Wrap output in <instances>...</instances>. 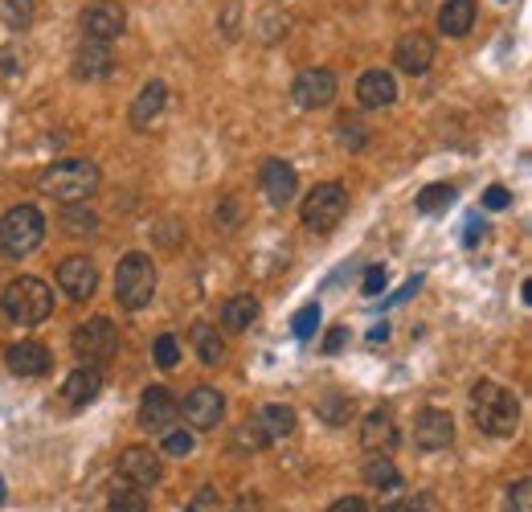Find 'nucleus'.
<instances>
[{"label": "nucleus", "instance_id": "obj_1", "mask_svg": "<svg viewBox=\"0 0 532 512\" xmlns=\"http://www.w3.org/2000/svg\"><path fill=\"white\" fill-rule=\"evenodd\" d=\"M471 418L483 435L492 439H512L516 426H520V402L508 386H500V381H475L471 390Z\"/></svg>", "mask_w": 532, "mask_h": 512}, {"label": "nucleus", "instance_id": "obj_2", "mask_svg": "<svg viewBox=\"0 0 532 512\" xmlns=\"http://www.w3.org/2000/svg\"><path fill=\"white\" fill-rule=\"evenodd\" d=\"M99 164L95 160H86V156H66L58 164H50L46 173H41V193L62 201V205H78L86 197H95L99 193Z\"/></svg>", "mask_w": 532, "mask_h": 512}, {"label": "nucleus", "instance_id": "obj_3", "mask_svg": "<svg viewBox=\"0 0 532 512\" xmlns=\"http://www.w3.org/2000/svg\"><path fill=\"white\" fill-rule=\"evenodd\" d=\"M0 308H5V316L13 324L37 328V324H46L50 312H54V287L46 279H37V275H21L0 291Z\"/></svg>", "mask_w": 532, "mask_h": 512}, {"label": "nucleus", "instance_id": "obj_4", "mask_svg": "<svg viewBox=\"0 0 532 512\" xmlns=\"http://www.w3.org/2000/svg\"><path fill=\"white\" fill-rule=\"evenodd\" d=\"M115 300L127 312H140V308H148L156 300V263H152V254H144V250L123 254L119 267H115Z\"/></svg>", "mask_w": 532, "mask_h": 512}, {"label": "nucleus", "instance_id": "obj_5", "mask_svg": "<svg viewBox=\"0 0 532 512\" xmlns=\"http://www.w3.org/2000/svg\"><path fill=\"white\" fill-rule=\"evenodd\" d=\"M41 242H46V213L37 205H13L5 218H0V250L9 259H25Z\"/></svg>", "mask_w": 532, "mask_h": 512}, {"label": "nucleus", "instance_id": "obj_6", "mask_svg": "<svg viewBox=\"0 0 532 512\" xmlns=\"http://www.w3.org/2000/svg\"><path fill=\"white\" fill-rule=\"evenodd\" d=\"M119 328H115V320H107V316H91L86 324H78L74 332H70V349H74V357H78V365H107V361H115V353H119Z\"/></svg>", "mask_w": 532, "mask_h": 512}, {"label": "nucleus", "instance_id": "obj_7", "mask_svg": "<svg viewBox=\"0 0 532 512\" xmlns=\"http://www.w3.org/2000/svg\"><path fill=\"white\" fill-rule=\"evenodd\" d=\"M344 213H348V189L336 185V181H324V185H316L312 193L303 197L299 222L307 230H316V234H328V230H336L344 222Z\"/></svg>", "mask_w": 532, "mask_h": 512}, {"label": "nucleus", "instance_id": "obj_8", "mask_svg": "<svg viewBox=\"0 0 532 512\" xmlns=\"http://www.w3.org/2000/svg\"><path fill=\"white\" fill-rule=\"evenodd\" d=\"M78 25H82V41L111 46V41L123 37V29H127V9L119 0H91V5L78 13Z\"/></svg>", "mask_w": 532, "mask_h": 512}, {"label": "nucleus", "instance_id": "obj_9", "mask_svg": "<svg viewBox=\"0 0 532 512\" xmlns=\"http://www.w3.org/2000/svg\"><path fill=\"white\" fill-rule=\"evenodd\" d=\"M336 91H340V82H336V74L328 66H307L291 82V99L303 111H324V107H332Z\"/></svg>", "mask_w": 532, "mask_h": 512}, {"label": "nucleus", "instance_id": "obj_10", "mask_svg": "<svg viewBox=\"0 0 532 512\" xmlns=\"http://www.w3.org/2000/svg\"><path fill=\"white\" fill-rule=\"evenodd\" d=\"M160 476H164L160 451L136 443V447H127V451L119 455V480H123V484L140 488V492H152V488L160 484Z\"/></svg>", "mask_w": 532, "mask_h": 512}, {"label": "nucleus", "instance_id": "obj_11", "mask_svg": "<svg viewBox=\"0 0 532 512\" xmlns=\"http://www.w3.org/2000/svg\"><path fill=\"white\" fill-rule=\"evenodd\" d=\"M58 287L66 291V300L86 304L99 287V267L86 259V254H70V259H62V267H58Z\"/></svg>", "mask_w": 532, "mask_h": 512}, {"label": "nucleus", "instance_id": "obj_12", "mask_svg": "<svg viewBox=\"0 0 532 512\" xmlns=\"http://www.w3.org/2000/svg\"><path fill=\"white\" fill-rule=\"evenodd\" d=\"M434 37H426L422 29H410V33H402L397 37V46H393V66L402 70V74H426L430 66H434Z\"/></svg>", "mask_w": 532, "mask_h": 512}, {"label": "nucleus", "instance_id": "obj_13", "mask_svg": "<svg viewBox=\"0 0 532 512\" xmlns=\"http://www.w3.org/2000/svg\"><path fill=\"white\" fill-rule=\"evenodd\" d=\"M414 443L422 451H447L455 443V418L447 410H438V406L418 410V418H414Z\"/></svg>", "mask_w": 532, "mask_h": 512}, {"label": "nucleus", "instance_id": "obj_14", "mask_svg": "<svg viewBox=\"0 0 532 512\" xmlns=\"http://www.w3.org/2000/svg\"><path fill=\"white\" fill-rule=\"evenodd\" d=\"M258 189H262L266 201L279 205V209L291 205V201H295V189H299L295 164H287V160H266L262 173H258Z\"/></svg>", "mask_w": 532, "mask_h": 512}, {"label": "nucleus", "instance_id": "obj_15", "mask_svg": "<svg viewBox=\"0 0 532 512\" xmlns=\"http://www.w3.org/2000/svg\"><path fill=\"white\" fill-rule=\"evenodd\" d=\"M185 422L193 426V431H213V426L221 422V414H226V398H221L213 386H193L185 394Z\"/></svg>", "mask_w": 532, "mask_h": 512}, {"label": "nucleus", "instance_id": "obj_16", "mask_svg": "<svg viewBox=\"0 0 532 512\" xmlns=\"http://www.w3.org/2000/svg\"><path fill=\"white\" fill-rule=\"evenodd\" d=\"M361 480L381 496L385 508H393L397 496H402V472H397V463H393L389 455H369V459L361 463Z\"/></svg>", "mask_w": 532, "mask_h": 512}, {"label": "nucleus", "instance_id": "obj_17", "mask_svg": "<svg viewBox=\"0 0 532 512\" xmlns=\"http://www.w3.org/2000/svg\"><path fill=\"white\" fill-rule=\"evenodd\" d=\"M70 70L78 82H103L115 74V54H111V46H99V41H82L74 50Z\"/></svg>", "mask_w": 532, "mask_h": 512}, {"label": "nucleus", "instance_id": "obj_18", "mask_svg": "<svg viewBox=\"0 0 532 512\" xmlns=\"http://www.w3.org/2000/svg\"><path fill=\"white\" fill-rule=\"evenodd\" d=\"M176 414H181V402H176L164 386H148L144 390V398H140V426H144V431H168V426H172V418Z\"/></svg>", "mask_w": 532, "mask_h": 512}, {"label": "nucleus", "instance_id": "obj_19", "mask_svg": "<svg viewBox=\"0 0 532 512\" xmlns=\"http://www.w3.org/2000/svg\"><path fill=\"white\" fill-rule=\"evenodd\" d=\"M107 386V373L99 365H78L70 377H66V386H62V402L82 410V406H91Z\"/></svg>", "mask_w": 532, "mask_h": 512}, {"label": "nucleus", "instance_id": "obj_20", "mask_svg": "<svg viewBox=\"0 0 532 512\" xmlns=\"http://www.w3.org/2000/svg\"><path fill=\"white\" fill-rule=\"evenodd\" d=\"M357 103L369 107V111H381V107H393L397 103V78L389 70H365L357 78Z\"/></svg>", "mask_w": 532, "mask_h": 512}, {"label": "nucleus", "instance_id": "obj_21", "mask_svg": "<svg viewBox=\"0 0 532 512\" xmlns=\"http://www.w3.org/2000/svg\"><path fill=\"white\" fill-rule=\"evenodd\" d=\"M397 439L402 435H397V422H393L389 410H373V414L361 418V447L369 455H389L397 447Z\"/></svg>", "mask_w": 532, "mask_h": 512}, {"label": "nucleus", "instance_id": "obj_22", "mask_svg": "<svg viewBox=\"0 0 532 512\" xmlns=\"http://www.w3.org/2000/svg\"><path fill=\"white\" fill-rule=\"evenodd\" d=\"M50 349L41 345V340H21V345H9L5 349V365L9 373L17 377H41V373H50Z\"/></svg>", "mask_w": 532, "mask_h": 512}, {"label": "nucleus", "instance_id": "obj_23", "mask_svg": "<svg viewBox=\"0 0 532 512\" xmlns=\"http://www.w3.org/2000/svg\"><path fill=\"white\" fill-rule=\"evenodd\" d=\"M254 431L262 435V443L271 447V443H283L287 435H295V410L283 406V402H271V406H262L254 418Z\"/></svg>", "mask_w": 532, "mask_h": 512}, {"label": "nucleus", "instance_id": "obj_24", "mask_svg": "<svg viewBox=\"0 0 532 512\" xmlns=\"http://www.w3.org/2000/svg\"><path fill=\"white\" fill-rule=\"evenodd\" d=\"M164 103H168V87L160 78H152L148 87L136 95V103H131V111H127V123L136 127V132H148V127L160 119V111H164Z\"/></svg>", "mask_w": 532, "mask_h": 512}, {"label": "nucleus", "instance_id": "obj_25", "mask_svg": "<svg viewBox=\"0 0 532 512\" xmlns=\"http://www.w3.org/2000/svg\"><path fill=\"white\" fill-rule=\"evenodd\" d=\"M475 17H479L475 0H447V5L438 9V33L442 37H467Z\"/></svg>", "mask_w": 532, "mask_h": 512}, {"label": "nucleus", "instance_id": "obj_26", "mask_svg": "<svg viewBox=\"0 0 532 512\" xmlns=\"http://www.w3.org/2000/svg\"><path fill=\"white\" fill-rule=\"evenodd\" d=\"M189 340H193V353H197L201 365H221V361H226V340L217 336L213 324L197 320V324L189 328Z\"/></svg>", "mask_w": 532, "mask_h": 512}, {"label": "nucleus", "instance_id": "obj_27", "mask_svg": "<svg viewBox=\"0 0 532 512\" xmlns=\"http://www.w3.org/2000/svg\"><path fill=\"white\" fill-rule=\"evenodd\" d=\"M258 300L254 295H234V300H226L221 304V328L226 332H246L254 320H258Z\"/></svg>", "mask_w": 532, "mask_h": 512}, {"label": "nucleus", "instance_id": "obj_28", "mask_svg": "<svg viewBox=\"0 0 532 512\" xmlns=\"http://www.w3.org/2000/svg\"><path fill=\"white\" fill-rule=\"evenodd\" d=\"M58 222H62V234H70V238H95L99 234V213L86 209V201L66 205Z\"/></svg>", "mask_w": 532, "mask_h": 512}, {"label": "nucleus", "instance_id": "obj_29", "mask_svg": "<svg viewBox=\"0 0 532 512\" xmlns=\"http://www.w3.org/2000/svg\"><path fill=\"white\" fill-rule=\"evenodd\" d=\"M316 410H320V418H324L328 426H344V422H352V414H357L352 398H344V394H324V398L316 402Z\"/></svg>", "mask_w": 532, "mask_h": 512}, {"label": "nucleus", "instance_id": "obj_30", "mask_svg": "<svg viewBox=\"0 0 532 512\" xmlns=\"http://www.w3.org/2000/svg\"><path fill=\"white\" fill-rule=\"evenodd\" d=\"M33 13H37V0H0V17L13 33H25L33 25Z\"/></svg>", "mask_w": 532, "mask_h": 512}, {"label": "nucleus", "instance_id": "obj_31", "mask_svg": "<svg viewBox=\"0 0 532 512\" xmlns=\"http://www.w3.org/2000/svg\"><path fill=\"white\" fill-rule=\"evenodd\" d=\"M160 451H164V455H172V459H189V455L197 451V439H193L189 426H168Z\"/></svg>", "mask_w": 532, "mask_h": 512}, {"label": "nucleus", "instance_id": "obj_32", "mask_svg": "<svg viewBox=\"0 0 532 512\" xmlns=\"http://www.w3.org/2000/svg\"><path fill=\"white\" fill-rule=\"evenodd\" d=\"M107 512H148V492L131 488V484H119L107 500Z\"/></svg>", "mask_w": 532, "mask_h": 512}, {"label": "nucleus", "instance_id": "obj_33", "mask_svg": "<svg viewBox=\"0 0 532 512\" xmlns=\"http://www.w3.org/2000/svg\"><path fill=\"white\" fill-rule=\"evenodd\" d=\"M451 201H455V185H426V189L418 193L414 209H418V213H438V209H447Z\"/></svg>", "mask_w": 532, "mask_h": 512}, {"label": "nucleus", "instance_id": "obj_34", "mask_svg": "<svg viewBox=\"0 0 532 512\" xmlns=\"http://www.w3.org/2000/svg\"><path fill=\"white\" fill-rule=\"evenodd\" d=\"M320 320H324L320 304H303V308L295 312V320H291V332H295L299 340H312V336H316V328H320Z\"/></svg>", "mask_w": 532, "mask_h": 512}, {"label": "nucleus", "instance_id": "obj_35", "mask_svg": "<svg viewBox=\"0 0 532 512\" xmlns=\"http://www.w3.org/2000/svg\"><path fill=\"white\" fill-rule=\"evenodd\" d=\"M152 357H156V365H160V369H176V365H181V340H176L172 332L156 336V345H152Z\"/></svg>", "mask_w": 532, "mask_h": 512}, {"label": "nucleus", "instance_id": "obj_36", "mask_svg": "<svg viewBox=\"0 0 532 512\" xmlns=\"http://www.w3.org/2000/svg\"><path fill=\"white\" fill-rule=\"evenodd\" d=\"M336 140L340 144H348V152H361L365 144H369V132H365V123L361 119H340V127H336Z\"/></svg>", "mask_w": 532, "mask_h": 512}, {"label": "nucleus", "instance_id": "obj_37", "mask_svg": "<svg viewBox=\"0 0 532 512\" xmlns=\"http://www.w3.org/2000/svg\"><path fill=\"white\" fill-rule=\"evenodd\" d=\"M221 508H226V504H221V492H217L213 484H205V488L185 504V512H221Z\"/></svg>", "mask_w": 532, "mask_h": 512}, {"label": "nucleus", "instance_id": "obj_38", "mask_svg": "<svg viewBox=\"0 0 532 512\" xmlns=\"http://www.w3.org/2000/svg\"><path fill=\"white\" fill-rule=\"evenodd\" d=\"M385 283H389V271L381 263L365 267V279H361V291L369 295V300H377V295H385Z\"/></svg>", "mask_w": 532, "mask_h": 512}, {"label": "nucleus", "instance_id": "obj_39", "mask_svg": "<svg viewBox=\"0 0 532 512\" xmlns=\"http://www.w3.org/2000/svg\"><path fill=\"white\" fill-rule=\"evenodd\" d=\"M266 443H262V435L254 431V422H246V426H238V435H234V451L238 455H254V451H262Z\"/></svg>", "mask_w": 532, "mask_h": 512}, {"label": "nucleus", "instance_id": "obj_40", "mask_svg": "<svg viewBox=\"0 0 532 512\" xmlns=\"http://www.w3.org/2000/svg\"><path fill=\"white\" fill-rule=\"evenodd\" d=\"M508 512H532V480H516L508 492Z\"/></svg>", "mask_w": 532, "mask_h": 512}, {"label": "nucleus", "instance_id": "obj_41", "mask_svg": "<svg viewBox=\"0 0 532 512\" xmlns=\"http://www.w3.org/2000/svg\"><path fill=\"white\" fill-rule=\"evenodd\" d=\"M512 205V193L504 189V185H492L483 193V209H492V213H500V209H508Z\"/></svg>", "mask_w": 532, "mask_h": 512}, {"label": "nucleus", "instance_id": "obj_42", "mask_svg": "<svg viewBox=\"0 0 532 512\" xmlns=\"http://www.w3.org/2000/svg\"><path fill=\"white\" fill-rule=\"evenodd\" d=\"M328 512H373V508H369V500H361V496H340V500L328 504Z\"/></svg>", "mask_w": 532, "mask_h": 512}, {"label": "nucleus", "instance_id": "obj_43", "mask_svg": "<svg viewBox=\"0 0 532 512\" xmlns=\"http://www.w3.org/2000/svg\"><path fill=\"white\" fill-rule=\"evenodd\" d=\"M483 238H487V226H483L479 218H467V230H463V246H467V250H475V246H479Z\"/></svg>", "mask_w": 532, "mask_h": 512}, {"label": "nucleus", "instance_id": "obj_44", "mask_svg": "<svg viewBox=\"0 0 532 512\" xmlns=\"http://www.w3.org/2000/svg\"><path fill=\"white\" fill-rule=\"evenodd\" d=\"M344 345H348V328H328V336H324V353L336 357Z\"/></svg>", "mask_w": 532, "mask_h": 512}, {"label": "nucleus", "instance_id": "obj_45", "mask_svg": "<svg viewBox=\"0 0 532 512\" xmlns=\"http://www.w3.org/2000/svg\"><path fill=\"white\" fill-rule=\"evenodd\" d=\"M418 287H422V275H410V279H406V287H402V291H397V295H389V300H385V304H389V308H393V304H406V300H410V295H418Z\"/></svg>", "mask_w": 532, "mask_h": 512}, {"label": "nucleus", "instance_id": "obj_46", "mask_svg": "<svg viewBox=\"0 0 532 512\" xmlns=\"http://www.w3.org/2000/svg\"><path fill=\"white\" fill-rule=\"evenodd\" d=\"M21 66H25V62H17V50H9V46L0 50V74H9V78H13Z\"/></svg>", "mask_w": 532, "mask_h": 512}, {"label": "nucleus", "instance_id": "obj_47", "mask_svg": "<svg viewBox=\"0 0 532 512\" xmlns=\"http://www.w3.org/2000/svg\"><path fill=\"white\" fill-rule=\"evenodd\" d=\"M234 512H262V496L258 492H242L238 504H234Z\"/></svg>", "mask_w": 532, "mask_h": 512}, {"label": "nucleus", "instance_id": "obj_48", "mask_svg": "<svg viewBox=\"0 0 532 512\" xmlns=\"http://www.w3.org/2000/svg\"><path fill=\"white\" fill-rule=\"evenodd\" d=\"M217 222H221V230H234V226H238V205H234V201H226V205H221Z\"/></svg>", "mask_w": 532, "mask_h": 512}, {"label": "nucleus", "instance_id": "obj_49", "mask_svg": "<svg viewBox=\"0 0 532 512\" xmlns=\"http://www.w3.org/2000/svg\"><path fill=\"white\" fill-rule=\"evenodd\" d=\"M406 512H438V504H434L430 496H414V500L406 504Z\"/></svg>", "mask_w": 532, "mask_h": 512}, {"label": "nucleus", "instance_id": "obj_50", "mask_svg": "<svg viewBox=\"0 0 532 512\" xmlns=\"http://www.w3.org/2000/svg\"><path fill=\"white\" fill-rule=\"evenodd\" d=\"M385 336H389V324H385V320L369 328V340H373V345H377V340H385Z\"/></svg>", "mask_w": 532, "mask_h": 512}, {"label": "nucleus", "instance_id": "obj_51", "mask_svg": "<svg viewBox=\"0 0 532 512\" xmlns=\"http://www.w3.org/2000/svg\"><path fill=\"white\" fill-rule=\"evenodd\" d=\"M5 496H9V488H5V476H0V504H5Z\"/></svg>", "mask_w": 532, "mask_h": 512}, {"label": "nucleus", "instance_id": "obj_52", "mask_svg": "<svg viewBox=\"0 0 532 512\" xmlns=\"http://www.w3.org/2000/svg\"><path fill=\"white\" fill-rule=\"evenodd\" d=\"M500 5H504V0H500Z\"/></svg>", "mask_w": 532, "mask_h": 512}]
</instances>
